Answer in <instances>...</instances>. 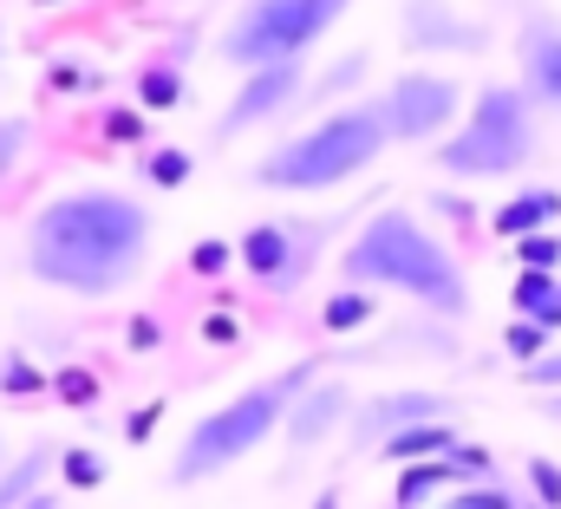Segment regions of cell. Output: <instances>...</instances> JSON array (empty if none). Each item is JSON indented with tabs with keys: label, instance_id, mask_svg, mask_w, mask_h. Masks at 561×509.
I'll list each match as a JSON object with an SVG mask.
<instances>
[{
	"label": "cell",
	"instance_id": "obj_20",
	"mask_svg": "<svg viewBox=\"0 0 561 509\" xmlns=\"http://www.w3.org/2000/svg\"><path fill=\"white\" fill-rule=\"evenodd\" d=\"M444 509H529V504H516L496 477H477V484H457V490L444 497Z\"/></svg>",
	"mask_w": 561,
	"mask_h": 509
},
{
	"label": "cell",
	"instance_id": "obj_38",
	"mask_svg": "<svg viewBox=\"0 0 561 509\" xmlns=\"http://www.w3.org/2000/svg\"><path fill=\"white\" fill-rule=\"evenodd\" d=\"M0 46H7V39H0Z\"/></svg>",
	"mask_w": 561,
	"mask_h": 509
},
{
	"label": "cell",
	"instance_id": "obj_9",
	"mask_svg": "<svg viewBox=\"0 0 561 509\" xmlns=\"http://www.w3.org/2000/svg\"><path fill=\"white\" fill-rule=\"evenodd\" d=\"M405 46L412 53H483L490 46V26L457 13L450 0H405Z\"/></svg>",
	"mask_w": 561,
	"mask_h": 509
},
{
	"label": "cell",
	"instance_id": "obj_5",
	"mask_svg": "<svg viewBox=\"0 0 561 509\" xmlns=\"http://www.w3.org/2000/svg\"><path fill=\"white\" fill-rule=\"evenodd\" d=\"M536 157V99L523 86H483L463 112V125L437 144V170L463 183L516 177Z\"/></svg>",
	"mask_w": 561,
	"mask_h": 509
},
{
	"label": "cell",
	"instance_id": "obj_18",
	"mask_svg": "<svg viewBox=\"0 0 561 509\" xmlns=\"http://www.w3.org/2000/svg\"><path fill=\"white\" fill-rule=\"evenodd\" d=\"M450 484H457V464H450V457L412 464V471H405V484H399V509H419L424 497H437V490H450Z\"/></svg>",
	"mask_w": 561,
	"mask_h": 509
},
{
	"label": "cell",
	"instance_id": "obj_16",
	"mask_svg": "<svg viewBox=\"0 0 561 509\" xmlns=\"http://www.w3.org/2000/svg\"><path fill=\"white\" fill-rule=\"evenodd\" d=\"M463 438L450 431V418L444 425H412V431H399V438H386V457L392 464H431V457H450Z\"/></svg>",
	"mask_w": 561,
	"mask_h": 509
},
{
	"label": "cell",
	"instance_id": "obj_22",
	"mask_svg": "<svg viewBox=\"0 0 561 509\" xmlns=\"http://www.w3.org/2000/svg\"><path fill=\"white\" fill-rule=\"evenodd\" d=\"M366 314H373V294H366V287H346V294H333V301H327V314H320V320H327V327H359Z\"/></svg>",
	"mask_w": 561,
	"mask_h": 509
},
{
	"label": "cell",
	"instance_id": "obj_25",
	"mask_svg": "<svg viewBox=\"0 0 561 509\" xmlns=\"http://www.w3.org/2000/svg\"><path fill=\"white\" fill-rule=\"evenodd\" d=\"M516 261H523V268H542V274H556V268H561V236L549 229V236H529V242H516Z\"/></svg>",
	"mask_w": 561,
	"mask_h": 509
},
{
	"label": "cell",
	"instance_id": "obj_29",
	"mask_svg": "<svg viewBox=\"0 0 561 509\" xmlns=\"http://www.w3.org/2000/svg\"><path fill=\"white\" fill-rule=\"evenodd\" d=\"M53 92H92V66L59 59V66H53Z\"/></svg>",
	"mask_w": 561,
	"mask_h": 509
},
{
	"label": "cell",
	"instance_id": "obj_27",
	"mask_svg": "<svg viewBox=\"0 0 561 509\" xmlns=\"http://www.w3.org/2000/svg\"><path fill=\"white\" fill-rule=\"evenodd\" d=\"M150 183H163V190L190 183V150H157L150 157Z\"/></svg>",
	"mask_w": 561,
	"mask_h": 509
},
{
	"label": "cell",
	"instance_id": "obj_36",
	"mask_svg": "<svg viewBox=\"0 0 561 509\" xmlns=\"http://www.w3.org/2000/svg\"><path fill=\"white\" fill-rule=\"evenodd\" d=\"M536 405H542V418H556V425H561V392H549V398H536Z\"/></svg>",
	"mask_w": 561,
	"mask_h": 509
},
{
	"label": "cell",
	"instance_id": "obj_2",
	"mask_svg": "<svg viewBox=\"0 0 561 509\" xmlns=\"http://www.w3.org/2000/svg\"><path fill=\"white\" fill-rule=\"evenodd\" d=\"M346 281L353 287H392V294H412L419 307L444 314V320H463L470 314V281H463V261L444 249V236H431L412 210H379L340 255Z\"/></svg>",
	"mask_w": 561,
	"mask_h": 509
},
{
	"label": "cell",
	"instance_id": "obj_31",
	"mask_svg": "<svg viewBox=\"0 0 561 509\" xmlns=\"http://www.w3.org/2000/svg\"><path fill=\"white\" fill-rule=\"evenodd\" d=\"M66 477H72V484H99V477H105V464H99L92 451H66Z\"/></svg>",
	"mask_w": 561,
	"mask_h": 509
},
{
	"label": "cell",
	"instance_id": "obj_12",
	"mask_svg": "<svg viewBox=\"0 0 561 509\" xmlns=\"http://www.w3.org/2000/svg\"><path fill=\"white\" fill-rule=\"evenodd\" d=\"M300 229H287V223H255L249 236H242V261L255 268V281H268V287H287L294 274H300V261H307V242H294Z\"/></svg>",
	"mask_w": 561,
	"mask_h": 509
},
{
	"label": "cell",
	"instance_id": "obj_23",
	"mask_svg": "<svg viewBox=\"0 0 561 509\" xmlns=\"http://www.w3.org/2000/svg\"><path fill=\"white\" fill-rule=\"evenodd\" d=\"M529 484H536V509H561V464L556 457H529Z\"/></svg>",
	"mask_w": 561,
	"mask_h": 509
},
{
	"label": "cell",
	"instance_id": "obj_24",
	"mask_svg": "<svg viewBox=\"0 0 561 509\" xmlns=\"http://www.w3.org/2000/svg\"><path fill=\"white\" fill-rule=\"evenodd\" d=\"M26 137H33L26 118H0V183H7V177H13V163L26 157Z\"/></svg>",
	"mask_w": 561,
	"mask_h": 509
},
{
	"label": "cell",
	"instance_id": "obj_35",
	"mask_svg": "<svg viewBox=\"0 0 561 509\" xmlns=\"http://www.w3.org/2000/svg\"><path fill=\"white\" fill-rule=\"evenodd\" d=\"M112 137H118V144H138V137H144V125L131 118V112H118V118H112Z\"/></svg>",
	"mask_w": 561,
	"mask_h": 509
},
{
	"label": "cell",
	"instance_id": "obj_32",
	"mask_svg": "<svg viewBox=\"0 0 561 509\" xmlns=\"http://www.w3.org/2000/svg\"><path fill=\"white\" fill-rule=\"evenodd\" d=\"M523 380H529V385H542V392H561V353L536 360V366H523Z\"/></svg>",
	"mask_w": 561,
	"mask_h": 509
},
{
	"label": "cell",
	"instance_id": "obj_37",
	"mask_svg": "<svg viewBox=\"0 0 561 509\" xmlns=\"http://www.w3.org/2000/svg\"><path fill=\"white\" fill-rule=\"evenodd\" d=\"M26 509H59V504H53V497H46V490H39V497H33V504H26Z\"/></svg>",
	"mask_w": 561,
	"mask_h": 509
},
{
	"label": "cell",
	"instance_id": "obj_10",
	"mask_svg": "<svg viewBox=\"0 0 561 509\" xmlns=\"http://www.w3.org/2000/svg\"><path fill=\"white\" fill-rule=\"evenodd\" d=\"M444 418H450V398H437V392H392V398H373L359 411L353 444H386V438H399L412 425H444Z\"/></svg>",
	"mask_w": 561,
	"mask_h": 509
},
{
	"label": "cell",
	"instance_id": "obj_13",
	"mask_svg": "<svg viewBox=\"0 0 561 509\" xmlns=\"http://www.w3.org/2000/svg\"><path fill=\"white\" fill-rule=\"evenodd\" d=\"M346 385H327V380H313L307 392H300V405H294V418H287V444L294 451H313L327 431H340L346 425Z\"/></svg>",
	"mask_w": 561,
	"mask_h": 509
},
{
	"label": "cell",
	"instance_id": "obj_6",
	"mask_svg": "<svg viewBox=\"0 0 561 509\" xmlns=\"http://www.w3.org/2000/svg\"><path fill=\"white\" fill-rule=\"evenodd\" d=\"M346 7L353 0H249L222 33V59L236 72L294 66V59H307V46H320V33H333L346 20Z\"/></svg>",
	"mask_w": 561,
	"mask_h": 509
},
{
	"label": "cell",
	"instance_id": "obj_30",
	"mask_svg": "<svg viewBox=\"0 0 561 509\" xmlns=\"http://www.w3.org/2000/svg\"><path fill=\"white\" fill-rule=\"evenodd\" d=\"M450 464H457V477H490V457H483V444H457V451H450Z\"/></svg>",
	"mask_w": 561,
	"mask_h": 509
},
{
	"label": "cell",
	"instance_id": "obj_8",
	"mask_svg": "<svg viewBox=\"0 0 561 509\" xmlns=\"http://www.w3.org/2000/svg\"><path fill=\"white\" fill-rule=\"evenodd\" d=\"M287 105H300V59H294V66H262V72H249V79L236 86V99L222 105L216 137H242V131H255V125H275Z\"/></svg>",
	"mask_w": 561,
	"mask_h": 509
},
{
	"label": "cell",
	"instance_id": "obj_28",
	"mask_svg": "<svg viewBox=\"0 0 561 509\" xmlns=\"http://www.w3.org/2000/svg\"><path fill=\"white\" fill-rule=\"evenodd\" d=\"M190 268H196V274H222V268H229V242H222V236H203V242L190 249Z\"/></svg>",
	"mask_w": 561,
	"mask_h": 509
},
{
	"label": "cell",
	"instance_id": "obj_1",
	"mask_svg": "<svg viewBox=\"0 0 561 509\" xmlns=\"http://www.w3.org/2000/svg\"><path fill=\"white\" fill-rule=\"evenodd\" d=\"M144 261H150V210L125 190H66L26 223V274L79 301L125 294L144 274Z\"/></svg>",
	"mask_w": 561,
	"mask_h": 509
},
{
	"label": "cell",
	"instance_id": "obj_19",
	"mask_svg": "<svg viewBox=\"0 0 561 509\" xmlns=\"http://www.w3.org/2000/svg\"><path fill=\"white\" fill-rule=\"evenodd\" d=\"M366 66H373V53H366V46L340 53V59H333V66L320 72V86H313V105H320V99H340V92H353V86L366 79Z\"/></svg>",
	"mask_w": 561,
	"mask_h": 509
},
{
	"label": "cell",
	"instance_id": "obj_7",
	"mask_svg": "<svg viewBox=\"0 0 561 509\" xmlns=\"http://www.w3.org/2000/svg\"><path fill=\"white\" fill-rule=\"evenodd\" d=\"M379 105H386L392 144H431V137H444V131L457 125L463 86L450 72H405V79H392V92Z\"/></svg>",
	"mask_w": 561,
	"mask_h": 509
},
{
	"label": "cell",
	"instance_id": "obj_33",
	"mask_svg": "<svg viewBox=\"0 0 561 509\" xmlns=\"http://www.w3.org/2000/svg\"><path fill=\"white\" fill-rule=\"evenodd\" d=\"M0 380H7V392H33V385H39V373H33V366H20V360H13V366H7V373H0Z\"/></svg>",
	"mask_w": 561,
	"mask_h": 509
},
{
	"label": "cell",
	"instance_id": "obj_21",
	"mask_svg": "<svg viewBox=\"0 0 561 509\" xmlns=\"http://www.w3.org/2000/svg\"><path fill=\"white\" fill-rule=\"evenodd\" d=\"M549 347H556V333H549L542 320H516V327H510V353H516L523 366H536V360H549Z\"/></svg>",
	"mask_w": 561,
	"mask_h": 509
},
{
	"label": "cell",
	"instance_id": "obj_26",
	"mask_svg": "<svg viewBox=\"0 0 561 509\" xmlns=\"http://www.w3.org/2000/svg\"><path fill=\"white\" fill-rule=\"evenodd\" d=\"M138 99H144V105H176V99H183V72H163V66H157V72H144Z\"/></svg>",
	"mask_w": 561,
	"mask_h": 509
},
{
	"label": "cell",
	"instance_id": "obj_4",
	"mask_svg": "<svg viewBox=\"0 0 561 509\" xmlns=\"http://www.w3.org/2000/svg\"><path fill=\"white\" fill-rule=\"evenodd\" d=\"M313 380H320V366H313V360H294L287 373L249 385L242 398H229V405H216V411H203V418L190 425V438H183L176 464H170V484H203V477H216V471L242 464L249 451H262L280 425L294 418L300 392H307Z\"/></svg>",
	"mask_w": 561,
	"mask_h": 509
},
{
	"label": "cell",
	"instance_id": "obj_15",
	"mask_svg": "<svg viewBox=\"0 0 561 509\" xmlns=\"http://www.w3.org/2000/svg\"><path fill=\"white\" fill-rule=\"evenodd\" d=\"M516 320H542L549 333H561V274H542V268H523L516 274Z\"/></svg>",
	"mask_w": 561,
	"mask_h": 509
},
{
	"label": "cell",
	"instance_id": "obj_3",
	"mask_svg": "<svg viewBox=\"0 0 561 509\" xmlns=\"http://www.w3.org/2000/svg\"><path fill=\"white\" fill-rule=\"evenodd\" d=\"M386 144H392V125H386V105L379 99L340 105V112L313 118L307 131L280 137L275 150H262L255 183L262 190H294V196H320V190H340L359 170H373Z\"/></svg>",
	"mask_w": 561,
	"mask_h": 509
},
{
	"label": "cell",
	"instance_id": "obj_14",
	"mask_svg": "<svg viewBox=\"0 0 561 509\" xmlns=\"http://www.w3.org/2000/svg\"><path fill=\"white\" fill-rule=\"evenodd\" d=\"M561 216V190H516L496 216H490V236H503V242H529V236H549Z\"/></svg>",
	"mask_w": 561,
	"mask_h": 509
},
{
	"label": "cell",
	"instance_id": "obj_17",
	"mask_svg": "<svg viewBox=\"0 0 561 509\" xmlns=\"http://www.w3.org/2000/svg\"><path fill=\"white\" fill-rule=\"evenodd\" d=\"M46 471H53V451H46V444H39V451H26L13 471H0V509H26V504H33Z\"/></svg>",
	"mask_w": 561,
	"mask_h": 509
},
{
	"label": "cell",
	"instance_id": "obj_11",
	"mask_svg": "<svg viewBox=\"0 0 561 509\" xmlns=\"http://www.w3.org/2000/svg\"><path fill=\"white\" fill-rule=\"evenodd\" d=\"M516 59H523V92L542 112H561V20H529Z\"/></svg>",
	"mask_w": 561,
	"mask_h": 509
},
{
	"label": "cell",
	"instance_id": "obj_39",
	"mask_svg": "<svg viewBox=\"0 0 561 509\" xmlns=\"http://www.w3.org/2000/svg\"><path fill=\"white\" fill-rule=\"evenodd\" d=\"M529 509H536V504H529Z\"/></svg>",
	"mask_w": 561,
	"mask_h": 509
},
{
	"label": "cell",
	"instance_id": "obj_34",
	"mask_svg": "<svg viewBox=\"0 0 561 509\" xmlns=\"http://www.w3.org/2000/svg\"><path fill=\"white\" fill-rule=\"evenodd\" d=\"M59 392H66L72 405H85V392H92V380H85V373H59Z\"/></svg>",
	"mask_w": 561,
	"mask_h": 509
}]
</instances>
